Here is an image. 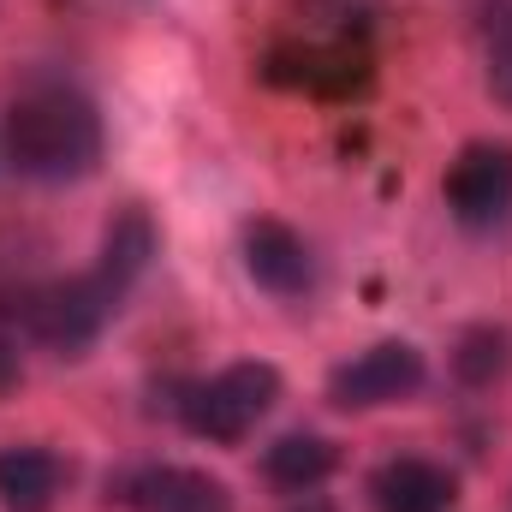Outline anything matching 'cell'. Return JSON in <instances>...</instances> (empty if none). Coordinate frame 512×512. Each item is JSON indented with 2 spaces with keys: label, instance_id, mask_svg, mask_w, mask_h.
Returning a JSON list of instances; mask_svg holds the SVG:
<instances>
[{
  "label": "cell",
  "instance_id": "obj_7",
  "mask_svg": "<svg viewBox=\"0 0 512 512\" xmlns=\"http://www.w3.org/2000/svg\"><path fill=\"white\" fill-rule=\"evenodd\" d=\"M239 251H245V274L268 298H304L316 286V256L304 245V233H292L274 215H256L239 239Z\"/></svg>",
  "mask_w": 512,
  "mask_h": 512
},
{
  "label": "cell",
  "instance_id": "obj_3",
  "mask_svg": "<svg viewBox=\"0 0 512 512\" xmlns=\"http://www.w3.org/2000/svg\"><path fill=\"white\" fill-rule=\"evenodd\" d=\"M120 316V298L84 268V274H72V280H48V286H36V292H24L18 298V322H24V334L36 340V346H48L54 358H84L96 340H102V328Z\"/></svg>",
  "mask_w": 512,
  "mask_h": 512
},
{
  "label": "cell",
  "instance_id": "obj_4",
  "mask_svg": "<svg viewBox=\"0 0 512 512\" xmlns=\"http://www.w3.org/2000/svg\"><path fill=\"white\" fill-rule=\"evenodd\" d=\"M447 215L465 233H495L512 221V143L507 137H477L453 155L447 179H441Z\"/></svg>",
  "mask_w": 512,
  "mask_h": 512
},
{
  "label": "cell",
  "instance_id": "obj_13",
  "mask_svg": "<svg viewBox=\"0 0 512 512\" xmlns=\"http://www.w3.org/2000/svg\"><path fill=\"white\" fill-rule=\"evenodd\" d=\"M483 66L489 96L512 108V0H483Z\"/></svg>",
  "mask_w": 512,
  "mask_h": 512
},
{
  "label": "cell",
  "instance_id": "obj_8",
  "mask_svg": "<svg viewBox=\"0 0 512 512\" xmlns=\"http://www.w3.org/2000/svg\"><path fill=\"white\" fill-rule=\"evenodd\" d=\"M161 251V233H155V221H149V209L143 203H126L108 227H102V245H96V262H90V274L126 304L131 292H137V280L149 274V262Z\"/></svg>",
  "mask_w": 512,
  "mask_h": 512
},
{
  "label": "cell",
  "instance_id": "obj_10",
  "mask_svg": "<svg viewBox=\"0 0 512 512\" xmlns=\"http://www.w3.org/2000/svg\"><path fill=\"white\" fill-rule=\"evenodd\" d=\"M66 465L54 447H0V512H54Z\"/></svg>",
  "mask_w": 512,
  "mask_h": 512
},
{
  "label": "cell",
  "instance_id": "obj_1",
  "mask_svg": "<svg viewBox=\"0 0 512 512\" xmlns=\"http://www.w3.org/2000/svg\"><path fill=\"white\" fill-rule=\"evenodd\" d=\"M108 131L84 90L72 84H30L0 126V155L30 185H78L102 167Z\"/></svg>",
  "mask_w": 512,
  "mask_h": 512
},
{
  "label": "cell",
  "instance_id": "obj_12",
  "mask_svg": "<svg viewBox=\"0 0 512 512\" xmlns=\"http://www.w3.org/2000/svg\"><path fill=\"white\" fill-rule=\"evenodd\" d=\"M507 358H512L507 328L477 322V328H465L459 346H453V376H459L465 387H495L501 382V370H507Z\"/></svg>",
  "mask_w": 512,
  "mask_h": 512
},
{
  "label": "cell",
  "instance_id": "obj_14",
  "mask_svg": "<svg viewBox=\"0 0 512 512\" xmlns=\"http://www.w3.org/2000/svg\"><path fill=\"white\" fill-rule=\"evenodd\" d=\"M280 512H340V507H334L328 495H316V489H310V495H292V501H286Z\"/></svg>",
  "mask_w": 512,
  "mask_h": 512
},
{
  "label": "cell",
  "instance_id": "obj_11",
  "mask_svg": "<svg viewBox=\"0 0 512 512\" xmlns=\"http://www.w3.org/2000/svg\"><path fill=\"white\" fill-rule=\"evenodd\" d=\"M334 471H340V447L328 435H316V429H292V435H280V441L262 447V477L280 495H310Z\"/></svg>",
  "mask_w": 512,
  "mask_h": 512
},
{
  "label": "cell",
  "instance_id": "obj_2",
  "mask_svg": "<svg viewBox=\"0 0 512 512\" xmlns=\"http://www.w3.org/2000/svg\"><path fill=\"white\" fill-rule=\"evenodd\" d=\"M274 405H280V370L262 358H239L203 382L173 387V417L185 423V435H197L209 447H239Z\"/></svg>",
  "mask_w": 512,
  "mask_h": 512
},
{
  "label": "cell",
  "instance_id": "obj_9",
  "mask_svg": "<svg viewBox=\"0 0 512 512\" xmlns=\"http://www.w3.org/2000/svg\"><path fill=\"white\" fill-rule=\"evenodd\" d=\"M370 501H376V512H453L459 483H453L447 465L417 459V453H399V459L376 465V477H370Z\"/></svg>",
  "mask_w": 512,
  "mask_h": 512
},
{
  "label": "cell",
  "instance_id": "obj_6",
  "mask_svg": "<svg viewBox=\"0 0 512 512\" xmlns=\"http://www.w3.org/2000/svg\"><path fill=\"white\" fill-rule=\"evenodd\" d=\"M108 507L120 512H239L233 489L197 465H126L108 477Z\"/></svg>",
  "mask_w": 512,
  "mask_h": 512
},
{
  "label": "cell",
  "instance_id": "obj_5",
  "mask_svg": "<svg viewBox=\"0 0 512 512\" xmlns=\"http://www.w3.org/2000/svg\"><path fill=\"white\" fill-rule=\"evenodd\" d=\"M429 382V358L411 340H376L364 352H352L346 364H334L328 376V405L334 411H376V405H399L417 399Z\"/></svg>",
  "mask_w": 512,
  "mask_h": 512
}]
</instances>
